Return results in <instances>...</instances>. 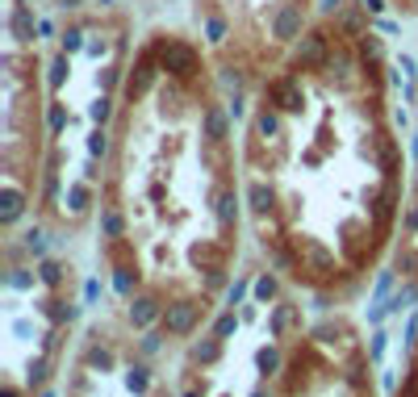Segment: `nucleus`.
I'll return each mask as SVG.
<instances>
[{
	"label": "nucleus",
	"mask_w": 418,
	"mask_h": 397,
	"mask_svg": "<svg viewBox=\"0 0 418 397\" xmlns=\"http://www.w3.org/2000/svg\"><path fill=\"white\" fill-rule=\"evenodd\" d=\"M163 67H168V71H176V76H188V71H197V54H192V46H185V42H168V46H163Z\"/></svg>",
	"instance_id": "obj_1"
},
{
	"label": "nucleus",
	"mask_w": 418,
	"mask_h": 397,
	"mask_svg": "<svg viewBox=\"0 0 418 397\" xmlns=\"http://www.w3.org/2000/svg\"><path fill=\"white\" fill-rule=\"evenodd\" d=\"M197 313H201V309L192 306V301H176V306H168L163 322H168V330H172V335H188V330L197 326Z\"/></svg>",
	"instance_id": "obj_2"
},
{
	"label": "nucleus",
	"mask_w": 418,
	"mask_h": 397,
	"mask_svg": "<svg viewBox=\"0 0 418 397\" xmlns=\"http://www.w3.org/2000/svg\"><path fill=\"white\" fill-rule=\"evenodd\" d=\"M0 205H4V209H0V221L13 226V221L21 218V209H25V197H21L17 188H4V192H0Z\"/></svg>",
	"instance_id": "obj_3"
},
{
	"label": "nucleus",
	"mask_w": 418,
	"mask_h": 397,
	"mask_svg": "<svg viewBox=\"0 0 418 397\" xmlns=\"http://www.w3.org/2000/svg\"><path fill=\"white\" fill-rule=\"evenodd\" d=\"M297 54H301V63H306V67H318V63H323V54H326V38H323V34H310V38L301 42Z\"/></svg>",
	"instance_id": "obj_4"
},
{
	"label": "nucleus",
	"mask_w": 418,
	"mask_h": 397,
	"mask_svg": "<svg viewBox=\"0 0 418 397\" xmlns=\"http://www.w3.org/2000/svg\"><path fill=\"white\" fill-rule=\"evenodd\" d=\"M277 100H280V109H301V88L293 84V80H280L277 88Z\"/></svg>",
	"instance_id": "obj_5"
},
{
	"label": "nucleus",
	"mask_w": 418,
	"mask_h": 397,
	"mask_svg": "<svg viewBox=\"0 0 418 397\" xmlns=\"http://www.w3.org/2000/svg\"><path fill=\"white\" fill-rule=\"evenodd\" d=\"M301 30V13L297 8H280V17H277V38H293Z\"/></svg>",
	"instance_id": "obj_6"
},
{
	"label": "nucleus",
	"mask_w": 418,
	"mask_h": 397,
	"mask_svg": "<svg viewBox=\"0 0 418 397\" xmlns=\"http://www.w3.org/2000/svg\"><path fill=\"white\" fill-rule=\"evenodd\" d=\"M155 313H159V306H155L151 297H142V301H134V309H130V322H134V326H151Z\"/></svg>",
	"instance_id": "obj_7"
},
{
	"label": "nucleus",
	"mask_w": 418,
	"mask_h": 397,
	"mask_svg": "<svg viewBox=\"0 0 418 397\" xmlns=\"http://www.w3.org/2000/svg\"><path fill=\"white\" fill-rule=\"evenodd\" d=\"M205 134H209V138H226V117H222V109H209V113H205Z\"/></svg>",
	"instance_id": "obj_8"
},
{
	"label": "nucleus",
	"mask_w": 418,
	"mask_h": 397,
	"mask_svg": "<svg viewBox=\"0 0 418 397\" xmlns=\"http://www.w3.org/2000/svg\"><path fill=\"white\" fill-rule=\"evenodd\" d=\"M234 214H238V205H234V192H222V197H218V221H222V226H231Z\"/></svg>",
	"instance_id": "obj_9"
},
{
	"label": "nucleus",
	"mask_w": 418,
	"mask_h": 397,
	"mask_svg": "<svg viewBox=\"0 0 418 397\" xmlns=\"http://www.w3.org/2000/svg\"><path fill=\"white\" fill-rule=\"evenodd\" d=\"M251 209H260V214L272 209V192H268L264 184H251Z\"/></svg>",
	"instance_id": "obj_10"
},
{
	"label": "nucleus",
	"mask_w": 418,
	"mask_h": 397,
	"mask_svg": "<svg viewBox=\"0 0 418 397\" xmlns=\"http://www.w3.org/2000/svg\"><path fill=\"white\" fill-rule=\"evenodd\" d=\"M293 326V306H280L277 313H272V335H284Z\"/></svg>",
	"instance_id": "obj_11"
},
{
	"label": "nucleus",
	"mask_w": 418,
	"mask_h": 397,
	"mask_svg": "<svg viewBox=\"0 0 418 397\" xmlns=\"http://www.w3.org/2000/svg\"><path fill=\"white\" fill-rule=\"evenodd\" d=\"M67 205L80 214V209L88 205V188H84V184H71V188H67Z\"/></svg>",
	"instance_id": "obj_12"
},
{
	"label": "nucleus",
	"mask_w": 418,
	"mask_h": 397,
	"mask_svg": "<svg viewBox=\"0 0 418 397\" xmlns=\"http://www.w3.org/2000/svg\"><path fill=\"white\" fill-rule=\"evenodd\" d=\"M126 389L130 393H146V368H130L126 372Z\"/></svg>",
	"instance_id": "obj_13"
},
{
	"label": "nucleus",
	"mask_w": 418,
	"mask_h": 397,
	"mask_svg": "<svg viewBox=\"0 0 418 397\" xmlns=\"http://www.w3.org/2000/svg\"><path fill=\"white\" fill-rule=\"evenodd\" d=\"M218 355H222V343H218V339H209V343L197 347V359H201V364H214Z\"/></svg>",
	"instance_id": "obj_14"
},
{
	"label": "nucleus",
	"mask_w": 418,
	"mask_h": 397,
	"mask_svg": "<svg viewBox=\"0 0 418 397\" xmlns=\"http://www.w3.org/2000/svg\"><path fill=\"white\" fill-rule=\"evenodd\" d=\"M255 126H260V134H264V138H272V134L280 130V117H277V113H268V109H264V113H260V122H255Z\"/></svg>",
	"instance_id": "obj_15"
},
{
	"label": "nucleus",
	"mask_w": 418,
	"mask_h": 397,
	"mask_svg": "<svg viewBox=\"0 0 418 397\" xmlns=\"http://www.w3.org/2000/svg\"><path fill=\"white\" fill-rule=\"evenodd\" d=\"M255 364H260V372H277V368H280V355L272 352V347H264V352L255 355Z\"/></svg>",
	"instance_id": "obj_16"
},
{
	"label": "nucleus",
	"mask_w": 418,
	"mask_h": 397,
	"mask_svg": "<svg viewBox=\"0 0 418 397\" xmlns=\"http://www.w3.org/2000/svg\"><path fill=\"white\" fill-rule=\"evenodd\" d=\"M234 326H238V318H234V313H222L214 330H218V339H226V335H234Z\"/></svg>",
	"instance_id": "obj_17"
},
{
	"label": "nucleus",
	"mask_w": 418,
	"mask_h": 397,
	"mask_svg": "<svg viewBox=\"0 0 418 397\" xmlns=\"http://www.w3.org/2000/svg\"><path fill=\"white\" fill-rule=\"evenodd\" d=\"M113 284H117V293H130V289H134V272H130V267H122V272L113 276Z\"/></svg>",
	"instance_id": "obj_18"
},
{
	"label": "nucleus",
	"mask_w": 418,
	"mask_h": 397,
	"mask_svg": "<svg viewBox=\"0 0 418 397\" xmlns=\"http://www.w3.org/2000/svg\"><path fill=\"white\" fill-rule=\"evenodd\" d=\"M272 293H277V280H272V276H260V280H255V297H264V301H268Z\"/></svg>",
	"instance_id": "obj_19"
},
{
	"label": "nucleus",
	"mask_w": 418,
	"mask_h": 397,
	"mask_svg": "<svg viewBox=\"0 0 418 397\" xmlns=\"http://www.w3.org/2000/svg\"><path fill=\"white\" fill-rule=\"evenodd\" d=\"M38 276H42L47 284H59V280H63V267H59V264H50V260H47V264H42V272H38Z\"/></svg>",
	"instance_id": "obj_20"
},
{
	"label": "nucleus",
	"mask_w": 418,
	"mask_h": 397,
	"mask_svg": "<svg viewBox=\"0 0 418 397\" xmlns=\"http://www.w3.org/2000/svg\"><path fill=\"white\" fill-rule=\"evenodd\" d=\"M63 80H67V59H59V63H54V67H50V84H54V88H59V84H63Z\"/></svg>",
	"instance_id": "obj_21"
},
{
	"label": "nucleus",
	"mask_w": 418,
	"mask_h": 397,
	"mask_svg": "<svg viewBox=\"0 0 418 397\" xmlns=\"http://www.w3.org/2000/svg\"><path fill=\"white\" fill-rule=\"evenodd\" d=\"M63 126H67V113H63L59 105H50V130L59 134V130H63Z\"/></svg>",
	"instance_id": "obj_22"
},
{
	"label": "nucleus",
	"mask_w": 418,
	"mask_h": 397,
	"mask_svg": "<svg viewBox=\"0 0 418 397\" xmlns=\"http://www.w3.org/2000/svg\"><path fill=\"white\" fill-rule=\"evenodd\" d=\"M105 146H109V142H105V134L100 130L88 134V151H93V155H105Z\"/></svg>",
	"instance_id": "obj_23"
},
{
	"label": "nucleus",
	"mask_w": 418,
	"mask_h": 397,
	"mask_svg": "<svg viewBox=\"0 0 418 397\" xmlns=\"http://www.w3.org/2000/svg\"><path fill=\"white\" fill-rule=\"evenodd\" d=\"M105 234H109V238L122 234V218H117V214H105Z\"/></svg>",
	"instance_id": "obj_24"
},
{
	"label": "nucleus",
	"mask_w": 418,
	"mask_h": 397,
	"mask_svg": "<svg viewBox=\"0 0 418 397\" xmlns=\"http://www.w3.org/2000/svg\"><path fill=\"white\" fill-rule=\"evenodd\" d=\"M8 284H13V289H30V284H34V276H30V272H13V276H8Z\"/></svg>",
	"instance_id": "obj_25"
},
{
	"label": "nucleus",
	"mask_w": 418,
	"mask_h": 397,
	"mask_svg": "<svg viewBox=\"0 0 418 397\" xmlns=\"http://www.w3.org/2000/svg\"><path fill=\"white\" fill-rule=\"evenodd\" d=\"M42 376H47V364L34 359V368H30V385H42Z\"/></svg>",
	"instance_id": "obj_26"
},
{
	"label": "nucleus",
	"mask_w": 418,
	"mask_h": 397,
	"mask_svg": "<svg viewBox=\"0 0 418 397\" xmlns=\"http://www.w3.org/2000/svg\"><path fill=\"white\" fill-rule=\"evenodd\" d=\"M105 117H109V100L100 96V100L93 105V122H105Z\"/></svg>",
	"instance_id": "obj_27"
},
{
	"label": "nucleus",
	"mask_w": 418,
	"mask_h": 397,
	"mask_svg": "<svg viewBox=\"0 0 418 397\" xmlns=\"http://www.w3.org/2000/svg\"><path fill=\"white\" fill-rule=\"evenodd\" d=\"M30 251H34V255H42V251H47V243H42V234H38V230L30 234Z\"/></svg>",
	"instance_id": "obj_28"
},
{
	"label": "nucleus",
	"mask_w": 418,
	"mask_h": 397,
	"mask_svg": "<svg viewBox=\"0 0 418 397\" xmlns=\"http://www.w3.org/2000/svg\"><path fill=\"white\" fill-rule=\"evenodd\" d=\"M243 293H247V280H238V284H231V306L238 301V297H243Z\"/></svg>",
	"instance_id": "obj_29"
},
{
	"label": "nucleus",
	"mask_w": 418,
	"mask_h": 397,
	"mask_svg": "<svg viewBox=\"0 0 418 397\" xmlns=\"http://www.w3.org/2000/svg\"><path fill=\"white\" fill-rule=\"evenodd\" d=\"M222 34H226V25H222V21H209V38H214V42H218V38H222Z\"/></svg>",
	"instance_id": "obj_30"
},
{
	"label": "nucleus",
	"mask_w": 418,
	"mask_h": 397,
	"mask_svg": "<svg viewBox=\"0 0 418 397\" xmlns=\"http://www.w3.org/2000/svg\"><path fill=\"white\" fill-rule=\"evenodd\" d=\"M93 364H100V368H109V364H113V355H109V352H93Z\"/></svg>",
	"instance_id": "obj_31"
},
{
	"label": "nucleus",
	"mask_w": 418,
	"mask_h": 397,
	"mask_svg": "<svg viewBox=\"0 0 418 397\" xmlns=\"http://www.w3.org/2000/svg\"><path fill=\"white\" fill-rule=\"evenodd\" d=\"M381 352H385V335H376V339H372V359H381Z\"/></svg>",
	"instance_id": "obj_32"
},
{
	"label": "nucleus",
	"mask_w": 418,
	"mask_h": 397,
	"mask_svg": "<svg viewBox=\"0 0 418 397\" xmlns=\"http://www.w3.org/2000/svg\"><path fill=\"white\" fill-rule=\"evenodd\" d=\"M96 293H100V280H88V289H84V297H88V301H96Z\"/></svg>",
	"instance_id": "obj_33"
},
{
	"label": "nucleus",
	"mask_w": 418,
	"mask_h": 397,
	"mask_svg": "<svg viewBox=\"0 0 418 397\" xmlns=\"http://www.w3.org/2000/svg\"><path fill=\"white\" fill-rule=\"evenodd\" d=\"M406 226H410V230H418V209L410 214V218H406Z\"/></svg>",
	"instance_id": "obj_34"
},
{
	"label": "nucleus",
	"mask_w": 418,
	"mask_h": 397,
	"mask_svg": "<svg viewBox=\"0 0 418 397\" xmlns=\"http://www.w3.org/2000/svg\"><path fill=\"white\" fill-rule=\"evenodd\" d=\"M251 397H268V393H264V389H255V393H251Z\"/></svg>",
	"instance_id": "obj_35"
},
{
	"label": "nucleus",
	"mask_w": 418,
	"mask_h": 397,
	"mask_svg": "<svg viewBox=\"0 0 418 397\" xmlns=\"http://www.w3.org/2000/svg\"><path fill=\"white\" fill-rule=\"evenodd\" d=\"M185 397H201V393H197V389H188V393H185Z\"/></svg>",
	"instance_id": "obj_36"
}]
</instances>
